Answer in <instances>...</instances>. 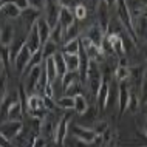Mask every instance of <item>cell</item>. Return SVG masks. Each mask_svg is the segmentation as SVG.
Returning <instances> with one entry per match:
<instances>
[{
  "label": "cell",
  "instance_id": "6da1fadb",
  "mask_svg": "<svg viewBox=\"0 0 147 147\" xmlns=\"http://www.w3.org/2000/svg\"><path fill=\"white\" fill-rule=\"evenodd\" d=\"M102 79H104V76H102L101 70H99L98 63L90 61L88 76H87V84H88V88H90L91 94H93L94 98L98 96V91H99V88H101V85H102Z\"/></svg>",
  "mask_w": 147,
  "mask_h": 147
},
{
  "label": "cell",
  "instance_id": "7a4b0ae2",
  "mask_svg": "<svg viewBox=\"0 0 147 147\" xmlns=\"http://www.w3.org/2000/svg\"><path fill=\"white\" fill-rule=\"evenodd\" d=\"M23 130L22 121H6L0 124V135L6 138L8 141H14Z\"/></svg>",
  "mask_w": 147,
  "mask_h": 147
},
{
  "label": "cell",
  "instance_id": "3957f363",
  "mask_svg": "<svg viewBox=\"0 0 147 147\" xmlns=\"http://www.w3.org/2000/svg\"><path fill=\"white\" fill-rule=\"evenodd\" d=\"M40 74H42V67L40 65H36L30 71H26V81H25V84H23V87H25V91H26L28 96L37 93V82H39V79H40Z\"/></svg>",
  "mask_w": 147,
  "mask_h": 147
},
{
  "label": "cell",
  "instance_id": "277c9868",
  "mask_svg": "<svg viewBox=\"0 0 147 147\" xmlns=\"http://www.w3.org/2000/svg\"><path fill=\"white\" fill-rule=\"evenodd\" d=\"M71 132H73V136L79 141H84V142H88V144H93L94 140H96L98 135L94 133L93 129H88V127H84V125H73L71 127Z\"/></svg>",
  "mask_w": 147,
  "mask_h": 147
},
{
  "label": "cell",
  "instance_id": "5b68a950",
  "mask_svg": "<svg viewBox=\"0 0 147 147\" xmlns=\"http://www.w3.org/2000/svg\"><path fill=\"white\" fill-rule=\"evenodd\" d=\"M56 119H54L53 115H47L45 118L42 119L40 122V129H39V136L42 138H54V135H56Z\"/></svg>",
  "mask_w": 147,
  "mask_h": 147
},
{
  "label": "cell",
  "instance_id": "8992f818",
  "mask_svg": "<svg viewBox=\"0 0 147 147\" xmlns=\"http://www.w3.org/2000/svg\"><path fill=\"white\" fill-rule=\"evenodd\" d=\"M45 9H47V22L50 23L51 30L59 23V14H61V5L54 0H47L45 2Z\"/></svg>",
  "mask_w": 147,
  "mask_h": 147
},
{
  "label": "cell",
  "instance_id": "52a82bcc",
  "mask_svg": "<svg viewBox=\"0 0 147 147\" xmlns=\"http://www.w3.org/2000/svg\"><path fill=\"white\" fill-rule=\"evenodd\" d=\"M39 17H40V11H39V9H34V8H26V9L22 11L20 19H22L23 25H25L26 34H28L30 31L36 26V23H37Z\"/></svg>",
  "mask_w": 147,
  "mask_h": 147
},
{
  "label": "cell",
  "instance_id": "ba28073f",
  "mask_svg": "<svg viewBox=\"0 0 147 147\" xmlns=\"http://www.w3.org/2000/svg\"><path fill=\"white\" fill-rule=\"evenodd\" d=\"M31 56H33V53L30 51V48L26 47V43H25L23 50L19 53V56L16 57V61L13 62L14 63V68H16V73H17V74H22V73H25V71H26V67H28V63L31 61Z\"/></svg>",
  "mask_w": 147,
  "mask_h": 147
},
{
  "label": "cell",
  "instance_id": "9c48e42d",
  "mask_svg": "<svg viewBox=\"0 0 147 147\" xmlns=\"http://www.w3.org/2000/svg\"><path fill=\"white\" fill-rule=\"evenodd\" d=\"M68 121L70 116L68 115H62L57 121V127H56V135H54V140H56L57 146H63L67 140V133H68Z\"/></svg>",
  "mask_w": 147,
  "mask_h": 147
},
{
  "label": "cell",
  "instance_id": "30bf717a",
  "mask_svg": "<svg viewBox=\"0 0 147 147\" xmlns=\"http://www.w3.org/2000/svg\"><path fill=\"white\" fill-rule=\"evenodd\" d=\"M130 99V90H129V84L127 81L119 82V88H118V109H119V115H122L127 112V104Z\"/></svg>",
  "mask_w": 147,
  "mask_h": 147
},
{
  "label": "cell",
  "instance_id": "8fae6325",
  "mask_svg": "<svg viewBox=\"0 0 147 147\" xmlns=\"http://www.w3.org/2000/svg\"><path fill=\"white\" fill-rule=\"evenodd\" d=\"M96 17H98V25L101 26V30L107 34L109 30V23H110V17H109V6L104 2H99L96 6Z\"/></svg>",
  "mask_w": 147,
  "mask_h": 147
},
{
  "label": "cell",
  "instance_id": "7c38bea8",
  "mask_svg": "<svg viewBox=\"0 0 147 147\" xmlns=\"http://www.w3.org/2000/svg\"><path fill=\"white\" fill-rule=\"evenodd\" d=\"M132 19H133V28H135V33H136V37L147 39V14L142 13Z\"/></svg>",
  "mask_w": 147,
  "mask_h": 147
},
{
  "label": "cell",
  "instance_id": "4fadbf2b",
  "mask_svg": "<svg viewBox=\"0 0 147 147\" xmlns=\"http://www.w3.org/2000/svg\"><path fill=\"white\" fill-rule=\"evenodd\" d=\"M109 90H110V82L107 78H104L102 79V85H101V88L98 91V96H96L98 107L101 110L107 109V104H109Z\"/></svg>",
  "mask_w": 147,
  "mask_h": 147
},
{
  "label": "cell",
  "instance_id": "5bb4252c",
  "mask_svg": "<svg viewBox=\"0 0 147 147\" xmlns=\"http://www.w3.org/2000/svg\"><path fill=\"white\" fill-rule=\"evenodd\" d=\"M36 26H37V31H39V37H40V42H42V45L43 43H47L50 40V36H51V26H50V23L47 22V19L45 17H39V20L37 23H36Z\"/></svg>",
  "mask_w": 147,
  "mask_h": 147
},
{
  "label": "cell",
  "instance_id": "9a60e30c",
  "mask_svg": "<svg viewBox=\"0 0 147 147\" xmlns=\"http://www.w3.org/2000/svg\"><path fill=\"white\" fill-rule=\"evenodd\" d=\"M26 47L30 48L31 53H36L37 50L42 48V42H40V37H39L37 26H34V28L26 34Z\"/></svg>",
  "mask_w": 147,
  "mask_h": 147
},
{
  "label": "cell",
  "instance_id": "2e32d148",
  "mask_svg": "<svg viewBox=\"0 0 147 147\" xmlns=\"http://www.w3.org/2000/svg\"><path fill=\"white\" fill-rule=\"evenodd\" d=\"M25 43H26V36H17V37H14L13 43L9 45V59H11V62L16 61V57L19 56V53L23 50Z\"/></svg>",
  "mask_w": 147,
  "mask_h": 147
},
{
  "label": "cell",
  "instance_id": "e0dca14e",
  "mask_svg": "<svg viewBox=\"0 0 147 147\" xmlns=\"http://www.w3.org/2000/svg\"><path fill=\"white\" fill-rule=\"evenodd\" d=\"M87 37H88V40L93 43V45L101 47L102 45V40L105 39V33L101 30V26H99V25H93L88 30V33H87Z\"/></svg>",
  "mask_w": 147,
  "mask_h": 147
},
{
  "label": "cell",
  "instance_id": "ac0fdd59",
  "mask_svg": "<svg viewBox=\"0 0 147 147\" xmlns=\"http://www.w3.org/2000/svg\"><path fill=\"white\" fill-rule=\"evenodd\" d=\"M105 37L109 39V42L112 43V48L115 51V54L119 57H122L125 54V48H124V43H122V39L119 34H105Z\"/></svg>",
  "mask_w": 147,
  "mask_h": 147
},
{
  "label": "cell",
  "instance_id": "d6986e66",
  "mask_svg": "<svg viewBox=\"0 0 147 147\" xmlns=\"http://www.w3.org/2000/svg\"><path fill=\"white\" fill-rule=\"evenodd\" d=\"M6 116H8V121H22L23 107L20 104V101H16V102H13V104L8 107Z\"/></svg>",
  "mask_w": 147,
  "mask_h": 147
},
{
  "label": "cell",
  "instance_id": "ffe728a7",
  "mask_svg": "<svg viewBox=\"0 0 147 147\" xmlns=\"http://www.w3.org/2000/svg\"><path fill=\"white\" fill-rule=\"evenodd\" d=\"M14 26L11 25V23H6L5 26H3L2 30H0V43L2 45H6V47H9L11 43H13L14 40Z\"/></svg>",
  "mask_w": 147,
  "mask_h": 147
},
{
  "label": "cell",
  "instance_id": "44dd1931",
  "mask_svg": "<svg viewBox=\"0 0 147 147\" xmlns=\"http://www.w3.org/2000/svg\"><path fill=\"white\" fill-rule=\"evenodd\" d=\"M76 17H74V13L70 9H67V8H61V14H59V23L63 26V28H68L71 26L73 23H76Z\"/></svg>",
  "mask_w": 147,
  "mask_h": 147
},
{
  "label": "cell",
  "instance_id": "7402d4cb",
  "mask_svg": "<svg viewBox=\"0 0 147 147\" xmlns=\"http://www.w3.org/2000/svg\"><path fill=\"white\" fill-rule=\"evenodd\" d=\"M26 107H28V112H34V110H39V109H45L43 105V96L42 94H30L26 98Z\"/></svg>",
  "mask_w": 147,
  "mask_h": 147
},
{
  "label": "cell",
  "instance_id": "603a6c76",
  "mask_svg": "<svg viewBox=\"0 0 147 147\" xmlns=\"http://www.w3.org/2000/svg\"><path fill=\"white\" fill-rule=\"evenodd\" d=\"M127 5L129 9L132 13V17L138 14H142L147 9V0H127Z\"/></svg>",
  "mask_w": 147,
  "mask_h": 147
},
{
  "label": "cell",
  "instance_id": "cb8c5ba5",
  "mask_svg": "<svg viewBox=\"0 0 147 147\" xmlns=\"http://www.w3.org/2000/svg\"><path fill=\"white\" fill-rule=\"evenodd\" d=\"M43 70H45L47 76H48L50 82H54L57 76V68H56V63H54V57H48L45 59V65H43Z\"/></svg>",
  "mask_w": 147,
  "mask_h": 147
},
{
  "label": "cell",
  "instance_id": "d4e9b609",
  "mask_svg": "<svg viewBox=\"0 0 147 147\" xmlns=\"http://www.w3.org/2000/svg\"><path fill=\"white\" fill-rule=\"evenodd\" d=\"M53 57H54V63H56V68H57V76H59V79H62L67 73H68L65 59H63V53L62 51H57Z\"/></svg>",
  "mask_w": 147,
  "mask_h": 147
},
{
  "label": "cell",
  "instance_id": "484cf974",
  "mask_svg": "<svg viewBox=\"0 0 147 147\" xmlns=\"http://www.w3.org/2000/svg\"><path fill=\"white\" fill-rule=\"evenodd\" d=\"M61 82H62V90L65 91L70 85L81 82V78H79V71H68V73H67L65 76L61 79Z\"/></svg>",
  "mask_w": 147,
  "mask_h": 147
},
{
  "label": "cell",
  "instance_id": "4316f807",
  "mask_svg": "<svg viewBox=\"0 0 147 147\" xmlns=\"http://www.w3.org/2000/svg\"><path fill=\"white\" fill-rule=\"evenodd\" d=\"M79 50H81V39H73L70 42L63 43L62 53L63 54H79Z\"/></svg>",
  "mask_w": 147,
  "mask_h": 147
},
{
  "label": "cell",
  "instance_id": "83f0119b",
  "mask_svg": "<svg viewBox=\"0 0 147 147\" xmlns=\"http://www.w3.org/2000/svg\"><path fill=\"white\" fill-rule=\"evenodd\" d=\"M0 14L6 16V17H11V19H17V17H20L22 11L19 9L14 3H6V5L0 9Z\"/></svg>",
  "mask_w": 147,
  "mask_h": 147
},
{
  "label": "cell",
  "instance_id": "f1b7e54d",
  "mask_svg": "<svg viewBox=\"0 0 147 147\" xmlns=\"http://www.w3.org/2000/svg\"><path fill=\"white\" fill-rule=\"evenodd\" d=\"M74 112L79 115H85L88 112V102H87L84 94H79L74 98Z\"/></svg>",
  "mask_w": 147,
  "mask_h": 147
},
{
  "label": "cell",
  "instance_id": "f546056e",
  "mask_svg": "<svg viewBox=\"0 0 147 147\" xmlns=\"http://www.w3.org/2000/svg\"><path fill=\"white\" fill-rule=\"evenodd\" d=\"M68 71H79V54H63Z\"/></svg>",
  "mask_w": 147,
  "mask_h": 147
},
{
  "label": "cell",
  "instance_id": "4dcf8cb0",
  "mask_svg": "<svg viewBox=\"0 0 147 147\" xmlns=\"http://www.w3.org/2000/svg\"><path fill=\"white\" fill-rule=\"evenodd\" d=\"M57 53V43H54L53 40H48L47 43L42 45V54H43V61L48 57H53Z\"/></svg>",
  "mask_w": 147,
  "mask_h": 147
},
{
  "label": "cell",
  "instance_id": "1f68e13d",
  "mask_svg": "<svg viewBox=\"0 0 147 147\" xmlns=\"http://www.w3.org/2000/svg\"><path fill=\"white\" fill-rule=\"evenodd\" d=\"M127 79H130V67H121L118 65L115 70V81L124 82Z\"/></svg>",
  "mask_w": 147,
  "mask_h": 147
},
{
  "label": "cell",
  "instance_id": "d6a6232c",
  "mask_svg": "<svg viewBox=\"0 0 147 147\" xmlns=\"http://www.w3.org/2000/svg\"><path fill=\"white\" fill-rule=\"evenodd\" d=\"M56 104L59 109H62V110H74V98H70V96H61V98H57V101H56Z\"/></svg>",
  "mask_w": 147,
  "mask_h": 147
},
{
  "label": "cell",
  "instance_id": "836d02e7",
  "mask_svg": "<svg viewBox=\"0 0 147 147\" xmlns=\"http://www.w3.org/2000/svg\"><path fill=\"white\" fill-rule=\"evenodd\" d=\"M63 31H65V28H63L61 23H57V25L51 30L50 40H53L54 43H57V45H59L61 42H63Z\"/></svg>",
  "mask_w": 147,
  "mask_h": 147
},
{
  "label": "cell",
  "instance_id": "e575fe53",
  "mask_svg": "<svg viewBox=\"0 0 147 147\" xmlns=\"http://www.w3.org/2000/svg\"><path fill=\"white\" fill-rule=\"evenodd\" d=\"M140 105H141V99L138 94L135 93H130V99H129V104H127V110H129L132 115H135L140 110Z\"/></svg>",
  "mask_w": 147,
  "mask_h": 147
},
{
  "label": "cell",
  "instance_id": "d590c367",
  "mask_svg": "<svg viewBox=\"0 0 147 147\" xmlns=\"http://www.w3.org/2000/svg\"><path fill=\"white\" fill-rule=\"evenodd\" d=\"M6 82H8L6 70H2L0 71V104H2V102L5 101V98H6V91H8Z\"/></svg>",
  "mask_w": 147,
  "mask_h": 147
},
{
  "label": "cell",
  "instance_id": "8d00e7d4",
  "mask_svg": "<svg viewBox=\"0 0 147 147\" xmlns=\"http://www.w3.org/2000/svg\"><path fill=\"white\" fill-rule=\"evenodd\" d=\"M78 34H79V26H78V22H76L63 31V42H70V40H73V39H78Z\"/></svg>",
  "mask_w": 147,
  "mask_h": 147
},
{
  "label": "cell",
  "instance_id": "74e56055",
  "mask_svg": "<svg viewBox=\"0 0 147 147\" xmlns=\"http://www.w3.org/2000/svg\"><path fill=\"white\" fill-rule=\"evenodd\" d=\"M63 94H65V96H70V98H76V96H79V94H82V82L70 85L68 88L63 91Z\"/></svg>",
  "mask_w": 147,
  "mask_h": 147
},
{
  "label": "cell",
  "instance_id": "f35d334b",
  "mask_svg": "<svg viewBox=\"0 0 147 147\" xmlns=\"http://www.w3.org/2000/svg\"><path fill=\"white\" fill-rule=\"evenodd\" d=\"M0 59H2V62H3L5 70L8 71V67H9V62H11V59H9V47L2 45V43H0Z\"/></svg>",
  "mask_w": 147,
  "mask_h": 147
},
{
  "label": "cell",
  "instance_id": "ab89813d",
  "mask_svg": "<svg viewBox=\"0 0 147 147\" xmlns=\"http://www.w3.org/2000/svg\"><path fill=\"white\" fill-rule=\"evenodd\" d=\"M61 8H67L70 11H74V8L78 5H81V0H59Z\"/></svg>",
  "mask_w": 147,
  "mask_h": 147
},
{
  "label": "cell",
  "instance_id": "60d3db41",
  "mask_svg": "<svg viewBox=\"0 0 147 147\" xmlns=\"http://www.w3.org/2000/svg\"><path fill=\"white\" fill-rule=\"evenodd\" d=\"M74 17H76V20H84V19L87 17V8H85V5H78L76 8H74Z\"/></svg>",
  "mask_w": 147,
  "mask_h": 147
},
{
  "label": "cell",
  "instance_id": "b9f144b4",
  "mask_svg": "<svg viewBox=\"0 0 147 147\" xmlns=\"http://www.w3.org/2000/svg\"><path fill=\"white\" fill-rule=\"evenodd\" d=\"M118 88H119V85H118ZM118 88H115V87H110V90H109V104L107 105H115V104H118Z\"/></svg>",
  "mask_w": 147,
  "mask_h": 147
},
{
  "label": "cell",
  "instance_id": "7bdbcfd3",
  "mask_svg": "<svg viewBox=\"0 0 147 147\" xmlns=\"http://www.w3.org/2000/svg\"><path fill=\"white\" fill-rule=\"evenodd\" d=\"M101 50L104 51V54H105V56H109V54H112V56H113V54H115V51H113V48H112V43L109 42V39H107V37L104 39V40H102Z\"/></svg>",
  "mask_w": 147,
  "mask_h": 147
},
{
  "label": "cell",
  "instance_id": "ee69618b",
  "mask_svg": "<svg viewBox=\"0 0 147 147\" xmlns=\"http://www.w3.org/2000/svg\"><path fill=\"white\" fill-rule=\"evenodd\" d=\"M107 129H109V124H107L105 121H99V122H96V125H94L93 130H94V133H96L98 136H101Z\"/></svg>",
  "mask_w": 147,
  "mask_h": 147
},
{
  "label": "cell",
  "instance_id": "f6af8a7d",
  "mask_svg": "<svg viewBox=\"0 0 147 147\" xmlns=\"http://www.w3.org/2000/svg\"><path fill=\"white\" fill-rule=\"evenodd\" d=\"M43 105H45V109L48 110V112H54V110H57V104L53 101V98H45V96H43Z\"/></svg>",
  "mask_w": 147,
  "mask_h": 147
},
{
  "label": "cell",
  "instance_id": "bcb514c9",
  "mask_svg": "<svg viewBox=\"0 0 147 147\" xmlns=\"http://www.w3.org/2000/svg\"><path fill=\"white\" fill-rule=\"evenodd\" d=\"M141 102H144V104H147V78L142 81V84H141Z\"/></svg>",
  "mask_w": 147,
  "mask_h": 147
},
{
  "label": "cell",
  "instance_id": "7dc6e473",
  "mask_svg": "<svg viewBox=\"0 0 147 147\" xmlns=\"http://www.w3.org/2000/svg\"><path fill=\"white\" fill-rule=\"evenodd\" d=\"M45 2H47V0H28L30 8H34V9H39V11L45 6Z\"/></svg>",
  "mask_w": 147,
  "mask_h": 147
},
{
  "label": "cell",
  "instance_id": "c3c4849f",
  "mask_svg": "<svg viewBox=\"0 0 147 147\" xmlns=\"http://www.w3.org/2000/svg\"><path fill=\"white\" fill-rule=\"evenodd\" d=\"M33 147H47V140H45V138H42V136H37Z\"/></svg>",
  "mask_w": 147,
  "mask_h": 147
},
{
  "label": "cell",
  "instance_id": "681fc988",
  "mask_svg": "<svg viewBox=\"0 0 147 147\" xmlns=\"http://www.w3.org/2000/svg\"><path fill=\"white\" fill-rule=\"evenodd\" d=\"M0 147H14V144L11 141H8L6 138H3L2 135H0Z\"/></svg>",
  "mask_w": 147,
  "mask_h": 147
},
{
  "label": "cell",
  "instance_id": "f907efd6",
  "mask_svg": "<svg viewBox=\"0 0 147 147\" xmlns=\"http://www.w3.org/2000/svg\"><path fill=\"white\" fill-rule=\"evenodd\" d=\"M118 65H121V67H129V62H127L125 57H121V59H119V62H118Z\"/></svg>",
  "mask_w": 147,
  "mask_h": 147
},
{
  "label": "cell",
  "instance_id": "816d5d0a",
  "mask_svg": "<svg viewBox=\"0 0 147 147\" xmlns=\"http://www.w3.org/2000/svg\"><path fill=\"white\" fill-rule=\"evenodd\" d=\"M102 2H104L105 5L110 8V6H115V5H116V2H118V0H102Z\"/></svg>",
  "mask_w": 147,
  "mask_h": 147
},
{
  "label": "cell",
  "instance_id": "f5cc1de1",
  "mask_svg": "<svg viewBox=\"0 0 147 147\" xmlns=\"http://www.w3.org/2000/svg\"><path fill=\"white\" fill-rule=\"evenodd\" d=\"M90 2H91V5H93L94 8H96V6H98V3L101 2V0H90Z\"/></svg>",
  "mask_w": 147,
  "mask_h": 147
},
{
  "label": "cell",
  "instance_id": "db71d44e",
  "mask_svg": "<svg viewBox=\"0 0 147 147\" xmlns=\"http://www.w3.org/2000/svg\"><path fill=\"white\" fill-rule=\"evenodd\" d=\"M142 132H144V136L147 138V122L144 124V127H142Z\"/></svg>",
  "mask_w": 147,
  "mask_h": 147
},
{
  "label": "cell",
  "instance_id": "11a10c76",
  "mask_svg": "<svg viewBox=\"0 0 147 147\" xmlns=\"http://www.w3.org/2000/svg\"><path fill=\"white\" fill-rule=\"evenodd\" d=\"M2 70H5V67H3V62H2V59H0V71Z\"/></svg>",
  "mask_w": 147,
  "mask_h": 147
},
{
  "label": "cell",
  "instance_id": "9f6ffc18",
  "mask_svg": "<svg viewBox=\"0 0 147 147\" xmlns=\"http://www.w3.org/2000/svg\"><path fill=\"white\" fill-rule=\"evenodd\" d=\"M144 115H146V118H147V104L144 105Z\"/></svg>",
  "mask_w": 147,
  "mask_h": 147
},
{
  "label": "cell",
  "instance_id": "6f0895ef",
  "mask_svg": "<svg viewBox=\"0 0 147 147\" xmlns=\"http://www.w3.org/2000/svg\"><path fill=\"white\" fill-rule=\"evenodd\" d=\"M146 78H147V70H146Z\"/></svg>",
  "mask_w": 147,
  "mask_h": 147
},
{
  "label": "cell",
  "instance_id": "680465c9",
  "mask_svg": "<svg viewBox=\"0 0 147 147\" xmlns=\"http://www.w3.org/2000/svg\"><path fill=\"white\" fill-rule=\"evenodd\" d=\"M144 13H146V14H147V9H146V11H144Z\"/></svg>",
  "mask_w": 147,
  "mask_h": 147
},
{
  "label": "cell",
  "instance_id": "91938a15",
  "mask_svg": "<svg viewBox=\"0 0 147 147\" xmlns=\"http://www.w3.org/2000/svg\"><path fill=\"white\" fill-rule=\"evenodd\" d=\"M146 56H147V51H146Z\"/></svg>",
  "mask_w": 147,
  "mask_h": 147
}]
</instances>
